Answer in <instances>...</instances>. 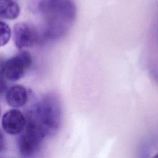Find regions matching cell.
Masks as SVG:
<instances>
[{
	"label": "cell",
	"instance_id": "1",
	"mask_svg": "<svg viewBox=\"0 0 158 158\" xmlns=\"http://www.w3.org/2000/svg\"><path fill=\"white\" fill-rule=\"evenodd\" d=\"M38 9L44 19V35L50 40L65 36L77 17V7L73 0H39Z\"/></svg>",
	"mask_w": 158,
	"mask_h": 158
},
{
	"label": "cell",
	"instance_id": "2",
	"mask_svg": "<svg viewBox=\"0 0 158 158\" xmlns=\"http://www.w3.org/2000/svg\"><path fill=\"white\" fill-rule=\"evenodd\" d=\"M29 115L44 129L47 135L56 133L62 119L59 98L54 94L44 96L35 105Z\"/></svg>",
	"mask_w": 158,
	"mask_h": 158
},
{
	"label": "cell",
	"instance_id": "3",
	"mask_svg": "<svg viewBox=\"0 0 158 158\" xmlns=\"http://www.w3.org/2000/svg\"><path fill=\"white\" fill-rule=\"evenodd\" d=\"M46 135L44 129L28 115L25 129L18 139L20 153L25 157L35 155L40 150L43 139Z\"/></svg>",
	"mask_w": 158,
	"mask_h": 158
},
{
	"label": "cell",
	"instance_id": "4",
	"mask_svg": "<svg viewBox=\"0 0 158 158\" xmlns=\"http://www.w3.org/2000/svg\"><path fill=\"white\" fill-rule=\"evenodd\" d=\"M32 63L31 54L26 51L20 52L7 60L2 66L4 75L6 80L15 81L20 79L26 70Z\"/></svg>",
	"mask_w": 158,
	"mask_h": 158
},
{
	"label": "cell",
	"instance_id": "5",
	"mask_svg": "<svg viewBox=\"0 0 158 158\" xmlns=\"http://www.w3.org/2000/svg\"><path fill=\"white\" fill-rule=\"evenodd\" d=\"M13 36L14 43L19 49L31 47L38 40L36 28L26 22H19L14 25Z\"/></svg>",
	"mask_w": 158,
	"mask_h": 158
},
{
	"label": "cell",
	"instance_id": "6",
	"mask_svg": "<svg viewBox=\"0 0 158 158\" xmlns=\"http://www.w3.org/2000/svg\"><path fill=\"white\" fill-rule=\"evenodd\" d=\"M27 120L23 114L19 110L13 109L6 112L2 118L4 130L10 135L21 133L26 126Z\"/></svg>",
	"mask_w": 158,
	"mask_h": 158
},
{
	"label": "cell",
	"instance_id": "7",
	"mask_svg": "<svg viewBox=\"0 0 158 158\" xmlns=\"http://www.w3.org/2000/svg\"><path fill=\"white\" fill-rule=\"evenodd\" d=\"M6 99L7 104L12 107H22L28 101L27 91L22 85H14L7 91Z\"/></svg>",
	"mask_w": 158,
	"mask_h": 158
},
{
	"label": "cell",
	"instance_id": "8",
	"mask_svg": "<svg viewBox=\"0 0 158 158\" xmlns=\"http://www.w3.org/2000/svg\"><path fill=\"white\" fill-rule=\"evenodd\" d=\"M20 7L14 0H0V17L7 20H14L20 14Z\"/></svg>",
	"mask_w": 158,
	"mask_h": 158
},
{
	"label": "cell",
	"instance_id": "9",
	"mask_svg": "<svg viewBox=\"0 0 158 158\" xmlns=\"http://www.w3.org/2000/svg\"><path fill=\"white\" fill-rule=\"evenodd\" d=\"M11 30L9 26L5 22L0 21V47L6 45L9 41Z\"/></svg>",
	"mask_w": 158,
	"mask_h": 158
},
{
	"label": "cell",
	"instance_id": "10",
	"mask_svg": "<svg viewBox=\"0 0 158 158\" xmlns=\"http://www.w3.org/2000/svg\"><path fill=\"white\" fill-rule=\"evenodd\" d=\"M4 75L2 67L0 69V96L3 94L7 89V83Z\"/></svg>",
	"mask_w": 158,
	"mask_h": 158
},
{
	"label": "cell",
	"instance_id": "11",
	"mask_svg": "<svg viewBox=\"0 0 158 158\" xmlns=\"http://www.w3.org/2000/svg\"><path fill=\"white\" fill-rule=\"evenodd\" d=\"M149 72L152 78L158 83V65L152 64L150 66Z\"/></svg>",
	"mask_w": 158,
	"mask_h": 158
},
{
	"label": "cell",
	"instance_id": "12",
	"mask_svg": "<svg viewBox=\"0 0 158 158\" xmlns=\"http://www.w3.org/2000/svg\"><path fill=\"white\" fill-rule=\"evenodd\" d=\"M6 148V143L5 138L3 133L0 130V152L4 151Z\"/></svg>",
	"mask_w": 158,
	"mask_h": 158
},
{
	"label": "cell",
	"instance_id": "13",
	"mask_svg": "<svg viewBox=\"0 0 158 158\" xmlns=\"http://www.w3.org/2000/svg\"><path fill=\"white\" fill-rule=\"evenodd\" d=\"M156 36H157V40L158 41V25H157V27L156 28Z\"/></svg>",
	"mask_w": 158,
	"mask_h": 158
},
{
	"label": "cell",
	"instance_id": "14",
	"mask_svg": "<svg viewBox=\"0 0 158 158\" xmlns=\"http://www.w3.org/2000/svg\"><path fill=\"white\" fill-rule=\"evenodd\" d=\"M152 158H158V154H157L156 155H155Z\"/></svg>",
	"mask_w": 158,
	"mask_h": 158
},
{
	"label": "cell",
	"instance_id": "15",
	"mask_svg": "<svg viewBox=\"0 0 158 158\" xmlns=\"http://www.w3.org/2000/svg\"><path fill=\"white\" fill-rule=\"evenodd\" d=\"M0 114H1V108H0Z\"/></svg>",
	"mask_w": 158,
	"mask_h": 158
}]
</instances>
